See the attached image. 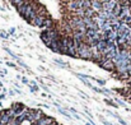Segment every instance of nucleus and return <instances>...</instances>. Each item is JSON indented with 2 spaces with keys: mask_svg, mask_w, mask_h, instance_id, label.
<instances>
[{
  "mask_svg": "<svg viewBox=\"0 0 131 125\" xmlns=\"http://www.w3.org/2000/svg\"><path fill=\"white\" fill-rule=\"evenodd\" d=\"M98 66L102 68V69H104V70H107V72H111V73H113V72L116 70V64H115L113 60H111V59H106V60L102 61Z\"/></svg>",
  "mask_w": 131,
  "mask_h": 125,
  "instance_id": "2",
  "label": "nucleus"
},
{
  "mask_svg": "<svg viewBox=\"0 0 131 125\" xmlns=\"http://www.w3.org/2000/svg\"><path fill=\"white\" fill-rule=\"evenodd\" d=\"M47 17H45V15H41V14H37L36 15V18L32 21V23H31V26H35V27H38V28H42V26H43V22L45 19H46Z\"/></svg>",
  "mask_w": 131,
  "mask_h": 125,
  "instance_id": "3",
  "label": "nucleus"
},
{
  "mask_svg": "<svg viewBox=\"0 0 131 125\" xmlns=\"http://www.w3.org/2000/svg\"><path fill=\"white\" fill-rule=\"evenodd\" d=\"M6 125H22V123H19V121L17 120V118H14V119H12Z\"/></svg>",
  "mask_w": 131,
  "mask_h": 125,
  "instance_id": "16",
  "label": "nucleus"
},
{
  "mask_svg": "<svg viewBox=\"0 0 131 125\" xmlns=\"http://www.w3.org/2000/svg\"><path fill=\"white\" fill-rule=\"evenodd\" d=\"M56 64H59L61 68H66V69H70V65H69V63H65V61H62V60H60V59H55L53 60Z\"/></svg>",
  "mask_w": 131,
  "mask_h": 125,
  "instance_id": "12",
  "label": "nucleus"
},
{
  "mask_svg": "<svg viewBox=\"0 0 131 125\" xmlns=\"http://www.w3.org/2000/svg\"><path fill=\"white\" fill-rule=\"evenodd\" d=\"M117 105H120V106H125V102L124 101H121V100H118V98H116V101H115Z\"/></svg>",
  "mask_w": 131,
  "mask_h": 125,
  "instance_id": "21",
  "label": "nucleus"
},
{
  "mask_svg": "<svg viewBox=\"0 0 131 125\" xmlns=\"http://www.w3.org/2000/svg\"><path fill=\"white\" fill-rule=\"evenodd\" d=\"M17 63H18V64H19V65H20L22 68H24L26 70H29V68H28V65H27V64H26L24 61H22L20 59H18V60H17Z\"/></svg>",
  "mask_w": 131,
  "mask_h": 125,
  "instance_id": "15",
  "label": "nucleus"
},
{
  "mask_svg": "<svg viewBox=\"0 0 131 125\" xmlns=\"http://www.w3.org/2000/svg\"><path fill=\"white\" fill-rule=\"evenodd\" d=\"M10 1V4L13 5V6H15V8H18L19 5H22V4H24L27 0H9Z\"/></svg>",
  "mask_w": 131,
  "mask_h": 125,
  "instance_id": "13",
  "label": "nucleus"
},
{
  "mask_svg": "<svg viewBox=\"0 0 131 125\" xmlns=\"http://www.w3.org/2000/svg\"><path fill=\"white\" fill-rule=\"evenodd\" d=\"M85 125H92V124H90V123H89V121H88V123H85Z\"/></svg>",
  "mask_w": 131,
  "mask_h": 125,
  "instance_id": "33",
  "label": "nucleus"
},
{
  "mask_svg": "<svg viewBox=\"0 0 131 125\" xmlns=\"http://www.w3.org/2000/svg\"><path fill=\"white\" fill-rule=\"evenodd\" d=\"M6 65H8V66H10V68H14V69H18V66H17V65H15L14 63H12V61H6ZM18 70H19V69H18Z\"/></svg>",
  "mask_w": 131,
  "mask_h": 125,
  "instance_id": "19",
  "label": "nucleus"
},
{
  "mask_svg": "<svg viewBox=\"0 0 131 125\" xmlns=\"http://www.w3.org/2000/svg\"><path fill=\"white\" fill-rule=\"evenodd\" d=\"M55 27H57V26H56V22L51 18V15L47 17V18L45 19L42 28H43V30H50V28H55Z\"/></svg>",
  "mask_w": 131,
  "mask_h": 125,
  "instance_id": "6",
  "label": "nucleus"
},
{
  "mask_svg": "<svg viewBox=\"0 0 131 125\" xmlns=\"http://www.w3.org/2000/svg\"><path fill=\"white\" fill-rule=\"evenodd\" d=\"M94 81H95L98 84H101V85H104V84H106V81H102V79H97V78H95Z\"/></svg>",
  "mask_w": 131,
  "mask_h": 125,
  "instance_id": "22",
  "label": "nucleus"
},
{
  "mask_svg": "<svg viewBox=\"0 0 131 125\" xmlns=\"http://www.w3.org/2000/svg\"><path fill=\"white\" fill-rule=\"evenodd\" d=\"M9 94H10V96H14V94H15V92H14V91H12V89H10V91H9Z\"/></svg>",
  "mask_w": 131,
  "mask_h": 125,
  "instance_id": "31",
  "label": "nucleus"
},
{
  "mask_svg": "<svg viewBox=\"0 0 131 125\" xmlns=\"http://www.w3.org/2000/svg\"><path fill=\"white\" fill-rule=\"evenodd\" d=\"M40 39L42 40V42H43L47 47H48V46L51 45V42H52L51 37L48 36V33H47V31H46V30H43V31L41 32V35H40Z\"/></svg>",
  "mask_w": 131,
  "mask_h": 125,
  "instance_id": "7",
  "label": "nucleus"
},
{
  "mask_svg": "<svg viewBox=\"0 0 131 125\" xmlns=\"http://www.w3.org/2000/svg\"><path fill=\"white\" fill-rule=\"evenodd\" d=\"M104 102H106L107 105H110V106L115 107V109H117V107H118V105H117L115 101H112V100H108V98H106V100H104Z\"/></svg>",
  "mask_w": 131,
  "mask_h": 125,
  "instance_id": "14",
  "label": "nucleus"
},
{
  "mask_svg": "<svg viewBox=\"0 0 131 125\" xmlns=\"http://www.w3.org/2000/svg\"><path fill=\"white\" fill-rule=\"evenodd\" d=\"M29 88H31V92L32 93H36V92H38V85H32V84H29Z\"/></svg>",
  "mask_w": 131,
  "mask_h": 125,
  "instance_id": "17",
  "label": "nucleus"
},
{
  "mask_svg": "<svg viewBox=\"0 0 131 125\" xmlns=\"http://www.w3.org/2000/svg\"><path fill=\"white\" fill-rule=\"evenodd\" d=\"M12 110H13V112L15 114V116L17 115H19L24 109H26V106L22 103V102H14V103H12V107H10Z\"/></svg>",
  "mask_w": 131,
  "mask_h": 125,
  "instance_id": "4",
  "label": "nucleus"
},
{
  "mask_svg": "<svg viewBox=\"0 0 131 125\" xmlns=\"http://www.w3.org/2000/svg\"><path fill=\"white\" fill-rule=\"evenodd\" d=\"M90 88H92V89H93L94 92H97V93H102V89H99L98 87H93V85H92Z\"/></svg>",
  "mask_w": 131,
  "mask_h": 125,
  "instance_id": "20",
  "label": "nucleus"
},
{
  "mask_svg": "<svg viewBox=\"0 0 131 125\" xmlns=\"http://www.w3.org/2000/svg\"><path fill=\"white\" fill-rule=\"evenodd\" d=\"M101 121H102V124L103 125H112L110 121H107V120H106V119H103V118H101Z\"/></svg>",
  "mask_w": 131,
  "mask_h": 125,
  "instance_id": "23",
  "label": "nucleus"
},
{
  "mask_svg": "<svg viewBox=\"0 0 131 125\" xmlns=\"http://www.w3.org/2000/svg\"><path fill=\"white\" fill-rule=\"evenodd\" d=\"M14 32H15V28H10L8 33H9V35H14Z\"/></svg>",
  "mask_w": 131,
  "mask_h": 125,
  "instance_id": "29",
  "label": "nucleus"
},
{
  "mask_svg": "<svg viewBox=\"0 0 131 125\" xmlns=\"http://www.w3.org/2000/svg\"><path fill=\"white\" fill-rule=\"evenodd\" d=\"M62 1V4H65V3H69V1H73V0H61Z\"/></svg>",
  "mask_w": 131,
  "mask_h": 125,
  "instance_id": "32",
  "label": "nucleus"
},
{
  "mask_svg": "<svg viewBox=\"0 0 131 125\" xmlns=\"http://www.w3.org/2000/svg\"><path fill=\"white\" fill-rule=\"evenodd\" d=\"M88 121H89V123H90V124H92V125H97V124H95V123H94V121H93V119H92L90 116H88Z\"/></svg>",
  "mask_w": 131,
  "mask_h": 125,
  "instance_id": "28",
  "label": "nucleus"
},
{
  "mask_svg": "<svg viewBox=\"0 0 131 125\" xmlns=\"http://www.w3.org/2000/svg\"><path fill=\"white\" fill-rule=\"evenodd\" d=\"M43 116H46V115L43 114V111L41 109H31V111H29L28 118H27L26 121H29L31 124H33V123H36L37 120H40Z\"/></svg>",
  "mask_w": 131,
  "mask_h": 125,
  "instance_id": "1",
  "label": "nucleus"
},
{
  "mask_svg": "<svg viewBox=\"0 0 131 125\" xmlns=\"http://www.w3.org/2000/svg\"><path fill=\"white\" fill-rule=\"evenodd\" d=\"M106 47H107V41H106L104 39H102L101 41L98 42V45L95 46V49H97V51H98V52H101V54L103 52V50H104Z\"/></svg>",
  "mask_w": 131,
  "mask_h": 125,
  "instance_id": "11",
  "label": "nucleus"
},
{
  "mask_svg": "<svg viewBox=\"0 0 131 125\" xmlns=\"http://www.w3.org/2000/svg\"><path fill=\"white\" fill-rule=\"evenodd\" d=\"M53 121H56L53 118H51V116H43L40 120H37L36 123H33V125H50V124H52Z\"/></svg>",
  "mask_w": 131,
  "mask_h": 125,
  "instance_id": "5",
  "label": "nucleus"
},
{
  "mask_svg": "<svg viewBox=\"0 0 131 125\" xmlns=\"http://www.w3.org/2000/svg\"><path fill=\"white\" fill-rule=\"evenodd\" d=\"M92 9L95 10L97 13L102 12L103 10V3L99 1V0H92Z\"/></svg>",
  "mask_w": 131,
  "mask_h": 125,
  "instance_id": "8",
  "label": "nucleus"
},
{
  "mask_svg": "<svg viewBox=\"0 0 131 125\" xmlns=\"http://www.w3.org/2000/svg\"><path fill=\"white\" fill-rule=\"evenodd\" d=\"M5 98H6V96H5L4 93H1V94H0V100L3 101V100H5Z\"/></svg>",
  "mask_w": 131,
  "mask_h": 125,
  "instance_id": "30",
  "label": "nucleus"
},
{
  "mask_svg": "<svg viewBox=\"0 0 131 125\" xmlns=\"http://www.w3.org/2000/svg\"><path fill=\"white\" fill-rule=\"evenodd\" d=\"M0 87H3V83H1V82H0Z\"/></svg>",
  "mask_w": 131,
  "mask_h": 125,
  "instance_id": "34",
  "label": "nucleus"
},
{
  "mask_svg": "<svg viewBox=\"0 0 131 125\" xmlns=\"http://www.w3.org/2000/svg\"><path fill=\"white\" fill-rule=\"evenodd\" d=\"M53 105H55V106L57 107V111H59V112H60V114H61L62 116H65V118H66L68 120H71V119H73V118L70 116V114H69V112H68L66 110H64V109H62V107H61V106H60V105H59L57 102H53Z\"/></svg>",
  "mask_w": 131,
  "mask_h": 125,
  "instance_id": "10",
  "label": "nucleus"
},
{
  "mask_svg": "<svg viewBox=\"0 0 131 125\" xmlns=\"http://www.w3.org/2000/svg\"><path fill=\"white\" fill-rule=\"evenodd\" d=\"M73 118H74L75 120H82V118L79 116V114H78V112H77V114H73Z\"/></svg>",
  "mask_w": 131,
  "mask_h": 125,
  "instance_id": "25",
  "label": "nucleus"
},
{
  "mask_svg": "<svg viewBox=\"0 0 131 125\" xmlns=\"http://www.w3.org/2000/svg\"><path fill=\"white\" fill-rule=\"evenodd\" d=\"M20 81H22V83H24V84H28V85H29V83H31V82H29V81H28L27 78H24V77H22V79H20Z\"/></svg>",
  "mask_w": 131,
  "mask_h": 125,
  "instance_id": "24",
  "label": "nucleus"
},
{
  "mask_svg": "<svg viewBox=\"0 0 131 125\" xmlns=\"http://www.w3.org/2000/svg\"><path fill=\"white\" fill-rule=\"evenodd\" d=\"M116 5V0H111V1H107V3H103V10L107 12V13H111L113 10Z\"/></svg>",
  "mask_w": 131,
  "mask_h": 125,
  "instance_id": "9",
  "label": "nucleus"
},
{
  "mask_svg": "<svg viewBox=\"0 0 131 125\" xmlns=\"http://www.w3.org/2000/svg\"><path fill=\"white\" fill-rule=\"evenodd\" d=\"M41 87H42V89H45L46 92H50V89H48V87H47V85H45V84H41Z\"/></svg>",
  "mask_w": 131,
  "mask_h": 125,
  "instance_id": "27",
  "label": "nucleus"
},
{
  "mask_svg": "<svg viewBox=\"0 0 131 125\" xmlns=\"http://www.w3.org/2000/svg\"><path fill=\"white\" fill-rule=\"evenodd\" d=\"M118 123H120L121 125H127V123H126L124 119H121V118H118Z\"/></svg>",
  "mask_w": 131,
  "mask_h": 125,
  "instance_id": "26",
  "label": "nucleus"
},
{
  "mask_svg": "<svg viewBox=\"0 0 131 125\" xmlns=\"http://www.w3.org/2000/svg\"><path fill=\"white\" fill-rule=\"evenodd\" d=\"M0 106H3V103H1V102H0Z\"/></svg>",
  "mask_w": 131,
  "mask_h": 125,
  "instance_id": "35",
  "label": "nucleus"
},
{
  "mask_svg": "<svg viewBox=\"0 0 131 125\" xmlns=\"http://www.w3.org/2000/svg\"><path fill=\"white\" fill-rule=\"evenodd\" d=\"M0 37L4 39V40H8V39H9V33H6V32H4V31H0Z\"/></svg>",
  "mask_w": 131,
  "mask_h": 125,
  "instance_id": "18",
  "label": "nucleus"
}]
</instances>
